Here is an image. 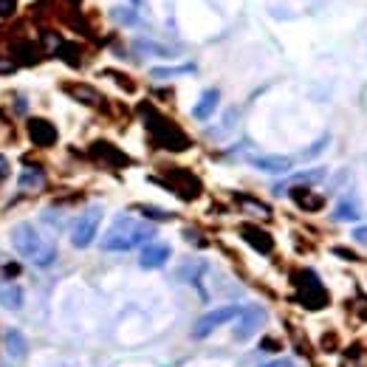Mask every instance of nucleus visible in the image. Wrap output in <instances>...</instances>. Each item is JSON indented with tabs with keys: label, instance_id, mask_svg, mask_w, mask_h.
<instances>
[{
	"label": "nucleus",
	"instance_id": "f257e3e1",
	"mask_svg": "<svg viewBox=\"0 0 367 367\" xmlns=\"http://www.w3.org/2000/svg\"><path fill=\"white\" fill-rule=\"evenodd\" d=\"M138 113H141L144 127H147V133H150V138H153L156 147H161V150H167V153H184V150H189V144H192L189 136L173 119H167L164 113H159L150 102H144L138 108Z\"/></svg>",
	"mask_w": 367,
	"mask_h": 367
},
{
	"label": "nucleus",
	"instance_id": "f03ea898",
	"mask_svg": "<svg viewBox=\"0 0 367 367\" xmlns=\"http://www.w3.org/2000/svg\"><path fill=\"white\" fill-rule=\"evenodd\" d=\"M9 240H12V246H15V252L20 254V257H26V260H31L34 266H40V268H48L54 260H57V246L51 243V240H45L31 224H15L12 226V232H9Z\"/></svg>",
	"mask_w": 367,
	"mask_h": 367
},
{
	"label": "nucleus",
	"instance_id": "7ed1b4c3",
	"mask_svg": "<svg viewBox=\"0 0 367 367\" xmlns=\"http://www.w3.org/2000/svg\"><path fill=\"white\" fill-rule=\"evenodd\" d=\"M153 235H156V229L150 224H141V220H136V217L122 215V217H116V224L105 232L99 246L105 252H130V249L141 246L144 240H150Z\"/></svg>",
	"mask_w": 367,
	"mask_h": 367
},
{
	"label": "nucleus",
	"instance_id": "20e7f679",
	"mask_svg": "<svg viewBox=\"0 0 367 367\" xmlns=\"http://www.w3.org/2000/svg\"><path fill=\"white\" fill-rule=\"evenodd\" d=\"M294 285H297V300L308 308V311H319L328 305V291L322 285V280L317 277V271L303 268L294 274Z\"/></svg>",
	"mask_w": 367,
	"mask_h": 367
},
{
	"label": "nucleus",
	"instance_id": "39448f33",
	"mask_svg": "<svg viewBox=\"0 0 367 367\" xmlns=\"http://www.w3.org/2000/svg\"><path fill=\"white\" fill-rule=\"evenodd\" d=\"M102 206H88L71 226V243L77 249H88L94 240H96V232H99V224H102Z\"/></svg>",
	"mask_w": 367,
	"mask_h": 367
},
{
	"label": "nucleus",
	"instance_id": "423d86ee",
	"mask_svg": "<svg viewBox=\"0 0 367 367\" xmlns=\"http://www.w3.org/2000/svg\"><path fill=\"white\" fill-rule=\"evenodd\" d=\"M240 314H243L240 305H220V308L206 311V314L195 322L192 339H206V336H209L212 331H217L220 325H226V322H232V319H240Z\"/></svg>",
	"mask_w": 367,
	"mask_h": 367
},
{
	"label": "nucleus",
	"instance_id": "0eeeda50",
	"mask_svg": "<svg viewBox=\"0 0 367 367\" xmlns=\"http://www.w3.org/2000/svg\"><path fill=\"white\" fill-rule=\"evenodd\" d=\"M164 184L181 198V201H195L201 195V181L198 175H192L189 170H181V167H173L164 173Z\"/></svg>",
	"mask_w": 367,
	"mask_h": 367
},
{
	"label": "nucleus",
	"instance_id": "6e6552de",
	"mask_svg": "<svg viewBox=\"0 0 367 367\" xmlns=\"http://www.w3.org/2000/svg\"><path fill=\"white\" fill-rule=\"evenodd\" d=\"M91 159L96 164H102V167H110V170H122V167L130 164V159L110 141H94L91 144Z\"/></svg>",
	"mask_w": 367,
	"mask_h": 367
},
{
	"label": "nucleus",
	"instance_id": "1a4fd4ad",
	"mask_svg": "<svg viewBox=\"0 0 367 367\" xmlns=\"http://www.w3.org/2000/svg\"><path fill=\"white\" fill-rule=\"evenodd\" d=\"M263 322H266V311L263 308H243V314H240V319L235 325V339L238 342L252 339L263 328Z\"/></svg>",
	"mask_w": 367,
	"mask_h": 367
},
{
	"label": "nucleus",
	"instance_id": "9d476101",
	"mask_svg": "<svg viewBox=\"0 0 367 367\" xmlns=\"http://www.w3.org/2000/svg\"><path fill=\"white\" fill-rule=\"evenodd\" d=\"M29 138H31L37 147H54L57 138H59V133H57L54 122L34 116V119H29Z\"/></svg>",
	"mask_w": 367,
	"mask_h": 367
},
{
	"label": "nucleus",
	"instance_id": "9b49d317",
	"mask_svg": "<svg viewBox=\"0 0 367 367\" xmlns=\"http://www.w3.org/2000/svg\"><path fill=\"white\" fill-rule=\"evenodd\" d=\"M170 254H173V252H170L167 243H147V246L141 249V254H138V266L147 268V271H156V268L167 266Z\"/></svg>",
	"mask_w": 367,
	"mask_h": 367
},
{
	"label": "nucleus",
	"instance_id": "f8f14e48",
	"mask_svg": "<svg viewBox=\"0 0 367 367\" xmlns=\"http://www.w3.org/2000/svg\"><path fill=\"white\" fill-rule=\"evenodd\" d=\"M240 238H243L254 252H260V254H271V252H274V238H271L268 232H263L260 226H252V224L240 226Z\"/></svg>",
	"mask_w": 367,
	"mask_h": 367
},
{
	"label": "nucleus",
	"instance_id": "ddd939ff",
	"mask_svg": "<svg viewBox=\"0 0 367 367\" xmlns=\"http://www.w3.org/2000/svg\"><path fill=\"white\" fill-rule=\"evenodd\" d=\"M23 303H26L23 288L17 282H12L9 277H0V305L9 308V311H20Z\"/></svg>",
	"mask_w": 367,
	"mask_h": 367
},
{
	"label": "nucleus",
	"instance_id": "4468645a",
	"mask_svg": "<svg viewBox=\"0 0 367 367\" xmlns=\"http://www.w3.org/2000/svg\"><path fill=\"white\" fill-rule=\"evenodd\" d=\"M12 59L17 65H37L43 59V54L31 40H15L12 43Z\"/></svg>",
	"mask_w": 367,
	"mask_h": 367
},
{
	"label": "nucleus",
	"instance_id": "2eb2a0df",
	"mask_svg": "<svg viewBox=\"0 0 367 367\" xmlns=\"http://www.w3.org/2000/svg\"><path fill=\"white\" fill-rule=\"evenodd\" d=\"M65 94L73 96L77 102H82V105H88V108H102L105 105L102 94L96 88H91V85H65Z\"/></svg>",
	"mask_w": 367,
	"mask_h": 367
},
{
	"label": "nucleus",
	"instance_id": "dca6fc26",
	"mask_svg": "<svg viewBox=\"0 0 367 367\" xmlns=\"http://www.w3.org/2000/svg\"><path fill=\"white\" fill-rule=\"evenodd\" d=\"M217 99H220V94H217L215 88L203 91V94H201V99H198V105L192 108V116H195L198 122H206V119L217 110Z\"/></svg>",
	"mask_w": 367,
	"mask_h": 367
},
{
	"label": "nucleus",
	"instance_id": "f3484780",
	"mask_svg": "<svg viewBox=\"0 0 367 367\" xmlns=\"http://www.w3.org/2000/svg\"><path fill=\"white\" fill-rule=\"evenodd\" d=\"M252 164L263 173H271V175L291 170V159H282V156H257V159H252Z\"/></svg>",
	"mask_w": 367,
	"mask_h": 367
},
{
	"label": "nucleus",
	"instance_id": "a211bd4d",
	"mask_svg": "<svg viewBox=\"0 0 367 367\" xmlns=\"http://www.w3.org/2000/svg\"><path fill=\"white\" fill-rule=\"evenodd\" d=\"M3 342H6V350H9L12 359H23L29 353V342H26V336H23L20 328H9L6 336H3Z\"/></svg>",
	"mask_w": 367,
	"mask_h": 367
},
{
	"label": "nucleus",
	"instance_id": "6ab92c4d",
	"mask_svg": "<svg viewBox=\"0 0 367 367\" xmlns=\"http://www.w3.org/2000/svg\"><path fill=\"white\" fill-rule=\"evenodd\" d=\"M45 187V173L40 167H26L20 173V189L23 192H40Z\"/></svg>",
	"mask_w": 367,
	"mask_h": 367
},
{
	"label": "nucleus",
	"instance_id": "aec40b11",
	"mask_svg": "<svg viewBox=\"0 0 367 367\" xmlns=\"http://www.w3.org/2000/svg\"><path fill=\"white\" fill-rule=\"evenodd\" d=\"M291 198L297 201L303 209H311V212L322 209V203H325V198H322V195H314L311 189H303V187H294V189H291Z\"/></svg>",
	"mask_w": 367,
	"mask_h": 367
},
{
	"label": "nucleus",
	"instance_id": "412c9836",
	"mask_svg": "<svg viewBox=\"0 0 367 367\" xmlns=\"http://www.w3.org/2000/svg\"><path fill=\"white\" fill-rule=\"evenodd\" d=\"M187 73H195V65L187 62V65H173V68H153L150 77L153 80H173V77H187Z\"/></svg>",
	"mask_w": 367,
	"mask_h": 367
},
{
	"label": "nucleus",
	"instance_id": "4be33fe9",
	"mask_svg": "<svg viewBox=\"0 0 367 367\" xmlns=\"http://www.w3.org/2000/svg\"><path fill=\"white\" fill-rule=\"evenodd\" d=\"M80 54H82V51H80L77 43H62L59 51H57V57H59L62 62H68L71 68H80V65H82V57H80Z\"/></svg>",
	"mask_w": 367,
	"mask_h": 367
},
{
	"label": "nucleus",
	"instance_id": "5701e85b",
	"mask_svg": "<svg viewBox=\"0 0 367 367\" xmlns=\"http://www.w3.org/2000/svg\"><path fill=\"white\" fill-rule=\"evenodd\" d=\"M238 203H240V209H246L249 215H257V217H271V209H268L266 203H260V201L249 198V195H238Z\"/></svg>",
	"mask_w": 367,
	"mask_h": 367
},
{
	"label": "nucleus",
	"instance_id": "b1692460",
	"mask_svg": "<svg viewBox=\"0 0 367 367\" xmlns=\"http://www.w3.org/2000/svg\"><path fill=\"white\" fill-rule=\"evenodd\" d=\"M356 217H359V206H356L350 198H345V201L336 203V209H333V220H356Z\"/></svg>",
	"mask_w": 367,
	"mask_h": 367
},
{
	"label": "nucleus",
	"instance_id": "393cba45",
	"mask_svg": "<svg viewBox=\"0 0 367 367\" xmlns=\"http://www.w3.org/2000/svg\"><path fill=\"white\" fill-rule=\"evenodd\" d=\"M322 178H325V170L317 167V170H308V173H300V175L288 178V184H314V181H322Z\"/></svg>",
	"mask_w": 367,
	"mask_h": 367
},
{
	"label": "nucleus",
	"instance_id": "a878e982",
	"mask_svg": "<svg viewBox=\"0 0 367 367\" xmlns=\"http://www.w3.org/2000/svg\"><path fill=\"white\" fill-rule=\"evenodd\" d=\"M138 212L144 217H153V220H173V212H164L159 206H138Z\"/></svg>",
	"mask_w": 367,
	"mask_h": 367
},
{
	"label": "nucleus",
	"instance_id": "bb28decb",
	"mask_svg": "<svg viewBox=\"0 0 367 367\" xmlns=\"http://www.w3.org/2000/svg\"><path fill=\"white\" fill-rule=\"evenodd\" d=\"M141 51H153L156 57H173L170 54V48H164V45H156V43H136Z\"/></svg>",
	"mask_w": 367,
	"mask_h": 367
},
{
	"label": "nucleus",
	"instance_id": "cd10ccee",
	"mask_svg": "<svg viewBox=\"0 0 367 367\" xmlns=\"http://www.w3.org/2000/svg\"><path fill=\"white\" fill-rule=\"evenodd\" d=\"M328 141H331V138H328V136H322V138H319V141H314V144H311V147H308V150H305V153H303V156H305V159H314V156H319V153H322V150H325V144H328Z\"/></svg>",
	"mask_w": 367,
	"mask_h": 367
},
{
	"label": "nucleus",
	"instance_id": "c85d7f7f",
	"mask_svg": "<svg viewBox=\"0 0 367 367\" xmlns=\"http://www.w3.org/2000/svg\"><path fill=\"white\" fill-rule=\"evenodd\" d=\"M17 71V62L12 57H3L0 54V77H6V73H15Z\"/></svg>",
	"mask_w": 367,
	"mask_h": 367
},
{
	"label": "nucleus",
	"instance_id": "c756f323",
	"mask_svg": "<svg viewBox=\"0 0 367 367\" xmlns=\"http://www.w3.org/2000/svg\"><path fill=\"white\" fill-rule=\"evenodd\" d=\"M17 9V0H0V17H12Z\"/></svg>",
	"mask_w": 367,
	"mask_h": 367
},
{
	"label": "nucleus",
	"instance_id": "7c9ffc66",
	"mask_svg": "<svg viewBox=\"0 0 367 367\" xmlns=\"http://www.w3.org/2000/svg\"><path fill=\"white\" fill-rule=\"evenodd\" d=\"M353 240H356V243H361V246H367V226L353 229Z\"/></svg>",
	"mask_w": 367,
	"mask_h": 367
},
{
	"label": "nucleus",
	"instance_id": "2f4dec72",
	"mask_svg": "<svg viewBox=\"0 0 367 367\" xmlns=\"http://www.w3.org/2000/svg\"><path fill=\"white\" fill-rule=\"evenodd\" d=\"M260 367H294V359H274V361L260 364Z\"/></svg>",
	"mask_w": 367,
	"mask_h": 367
},
{
	"label": "nucleus",
	"instance_id": "473e14b6",
	"mask_svg": "<svg viewBox=\"0 0 367 367\" xmlns=\"http://www.w3.org/2000/svg\"><path fill=\"white\" fill-rule=\"evenodd\" d=\"M6 178H9V159L0 156V181H6Z\"/></svg>",
	"mask_w": 367,
	"mask_h": 367
},
{
	"label": "nucleus",
	"instance_id": "72a5a7b5",
	"mask_svg": "<svg viewBox=\"0 0 367 367\" xmlns=\"http://www.w3.org/2000/svg\"><path fill=\"white\" fill-rule=\"evenodd\" d=\"M113 17H116V20H122V23H133V20H136V15H133V12H119V9L113 12Z\"/></svg>",
	"mask_w": 367,
	"mask_h": 367
},
{
	"label": "nucleus",
	"instance_id": "f704fd0d",
	"mask_svg": "<svg viewBox=\"0 0 367 367\" xmlns=\"http://www.w3.org/2000/svg\"><path fill=\"white\" fill-rule=\"evenodd\" d=\"M263 347H266V350H280V342H274V339H263Z\"/></svg>",
	"mask_w": 367,
	"mask_h": 367
},
{
	"label": "nucleus",
	"instance_id": "c9c22d12",
	"mask_svg": "<svg viewBox=\"0 0 367 367\" xmlns=\"http://www.w3.org/2000/svg\"><path fill=\"white\" fill-rule=\"evenodd\" d=\"M68 3H71V6H77V3H80V0H68Z\"/></svg>",
	"mask_w": 367,
	"mask_h": 367
},
{
	"label": "nucleus",
	"instance_id": "e433bc0d",
	"mask_svg": "<svg viewBox=\"0 0 367 367\" xmlns=\"http://www.w3.org/2000/svg\"><path fill=\"white\" fill-rule=\"evenodd\" d=\"M133 3H138V0H133Z\"/></svg>",
	"mask_w": 367,
	"mask_h": 367
}]
</instances>
